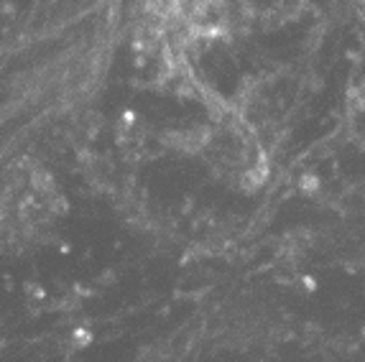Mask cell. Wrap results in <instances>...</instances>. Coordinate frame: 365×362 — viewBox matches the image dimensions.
<instances>
[{"mask_svg":"<svg viewBox=\"0 0 365 362\" xmlns=\"http://www.w3.org/2000/svg\"><path fill=\"white\" fill-rule=\"evenodd\" d=\"M72 339H74V342H77V347H85V344L90 342L92 337H90V332H87V329H77Z\"/></svg>","mask_w":365,"mask_h":362,"instance_id":"obj_1","label":"cell"}]
</instances>
